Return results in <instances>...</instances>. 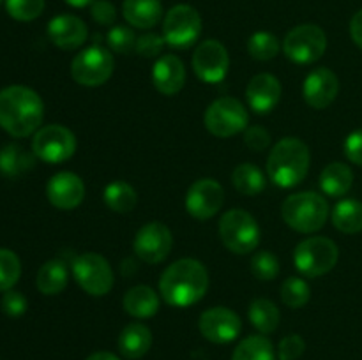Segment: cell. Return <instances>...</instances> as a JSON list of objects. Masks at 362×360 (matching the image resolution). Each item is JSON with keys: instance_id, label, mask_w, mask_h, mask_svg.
<instances>
[{"instance_id": "1", "label": "cell", "mask_w": 362, "mask_h": 360, "mask_svg": "<svg viewBox=\"0 0 362 360\" xmlns=\"http://www.w3.org/2000/svg\"><path fill=\"white\" fill-rule=\"evenodd\" d=\"M209 289V274L204 263L182 258L168 265L159 279V293L172 307H191L200 302Z\"/></svg>"}, {"instance_id": "2", "label": "cell", "mask_w": 362, "mask_h": 360, "mask_svg": "<svg viewBox=\"0 0 362 360\" xmlns=\"http://www.w3.org/2000/svg\"><path fill=\"white\" fill-rule=\"evenodd\" d=\"M45 119V104L39 94L23 85L0 90V127L14 138L37 133Z\"/></svg>"}, {"instance_id": "3", "label": "cell", "mask_w": 362, "mask_h": 360, "mask_svg": "<svg viewBox=\"0 0 362 360\" xmlns=\"http://www.w3.org/2000/svg\"><path fill=\"white\" fill-rule=\"evenodd\" d=\"M311 154L303 140L286 136L272 147L267 157V175L274 186L290 189L306 179Z\"/></svg>"}, {"instance_id": "4", "label": "cell", "mask_w": 362, "mask_h": 360, "mask_svg": "<svg viewBox=\"0 0 362 360\" xmlns=\"http://www.w3.org/2000/svg\"><path fill=\"white\" fill-rule=\"evenodd\" d=\"M281 217L286 226L299 233H315L324 228L329 217V203L322 194L313 191L290 194L281 207Z\"/></svg>"}, {"instance_id": "5", "label": "cell", "mask_w": 362, "mask_h": 360, "mask_svg": "<svg viewBox=\"0 0 362 360\" xmlns=\"http://www.w3.org/2000/svg\"><path fill=\"white\" fill-rule=\"evenodd\" d=\"M339 249L334 240L327 236H310L297 244L293 251L296 268L308 279L329 274L338 265Z\"/></svg>"}, {"instance_id": "6", "label": "cell", "mask_w": 362, "mask_h": 360, "mask_svg": "<svg viewBox=\"0 0 362 360\" xmlns=\"http://www.w3.org/2000/svg\"><path fill=\"white\" fill-rule=\"evenodd\" d=\"M219 236L233 254H250L260 244V226L250 212L232 208L219 221Z\"/></svg>"}, {"instance_id": "7", "label": "cell", "mask_w": 362, "mask_h": 360, "mask_svg": "<svg viewBox=\"0 0 362 360\" xmlns=\"http://www.w3.org/2000/svg\"><path fill=\"white\" fill-rule=\"evenodd\" d=\"M204 124L212 136L232 138L247 129L250 113L239 99L225 95L209 104Z\"/></svg>"}, {"instance_id": "8", "label": "cell", "mask_w": 362, "mask_h": 360, "mask_svg": "<svg viewBox=\"0 0 362 360\" xmlns=\"http://www.w3.org/2000/svg\"><path fill=\"white\" fill-rule=\"evenodd\" d=\"M327 35L318 25L303 23L293 27L283 39V53L296 64H313L324 56Z\"/></svg>"}, {"instance_id": "9", "label": "cell", "mask_w": 362, "mask_h": 360, "mask_svg": "<svg viewBox=\"0 0 362 360\" xmlns=\"http://www.w3.org/2000/svg\"><path fill=\"white\" fill-rule=\"evenodd\" d=\"M74 281L85 293L92 296H105L113 288V270L108 260L98 253L78 254L71 261Z\"/></svg>"}, {"instance_id": "10", "label": "cell", "mask_w": 362, "mask_h": 360, "mask_svg": "<svg viewBox=\"0 0 362 360\" xmlns=\"http://www.w3.org/2000/svg\"><path fill=\"white\" fill-rule=\"evenodd\" d=\"M115 60L110 49L94 44L78 53L71 62V76L83 87H99L112 78Z\"/></svg>"}, {"instance_id": "11", "label": "cell", "mask_w": 362, "mask_h": 360, "mask_svg": "<svg viewBox=\"0 0 362 360\" xmlns=\"http://www.w3.org/2000/svg\"><path fill=\"white\" fill-rule=\"evenodd\" d=\"M202 34V18L194 7L177 4L163 20V37L173 48H189Z\"/></svg>"}, {"instance_id": "12", "label": "cell", "mask_w": 362, "mask_h": 360, "mask_svg": "<svg viewBox=\"0 0 362 360\" xmlns=\"http://www.w3.org/2000/svg\"><path fill=\"white\" fill-rule=\"evenodd\" d=\"M32 152L37 159L45 162H64L71 159L76 152V136L73 131L59 124H49L41 127L32 140Z\"/></svg>"}, {"instance_id": "13", "label": "cell", "mask_w": 362, "mask_h": 360, "mask_svg": "<svg viewBox=\"0 0 362 360\" xmlns=\"http://www.w3.org/2000/svg\"><path fill=\"white\" fill-rule=\"evenodd\" d=\"M173 236L168 226L161 221H151L141 226L134 236L133 249L141 261L148 265L161 263L172 253Z\"/></svg>"}, {"instance_id": "14", "label": "cell", "mask_w": 362, "mask_h": 360, "mask_svg": "<svg viewBox=\"0 0 362 360\" xmlns=\"http://www.w3.org/2000/svg\"><path fill=\"white\" fill-rule=\"evenodd\" d=\"M194 74L204 83H219L226 78L230 67L228 49L216 39H207L197 46L191 59Z\"/></svg>"}, {"instance_id": "15", "label": "cell", "mask_w": 362, "mask_h": 360, "mask_svg": "<svg viewBox=\"0 0 362 360\" xmlns=\"http://www.w3.org/2000/svg\"><path fill=\"white\" fill-rule=\"evenodd\" d=\"M198 328L207 341L214 342V344H226L239 337L240 330H243V321H240L239 314L233 313L232 309L218 306L200 314Z\"/></svg>"}, {"instance_id": "16", "label": "cell", "mask_w": 362, "mask_h": 360, "mask_svg": "<svg viewBox=\"0 0 362 360\" xmlns=\"http://www.w3.org/2000/svg\"><path fill=\"white\" fill-rule=\"evenodd\" d=\"M225 203V191L214 179H200L187 189L186 210L198 221L211 219L221 210Z\"/></svg>"}, {"instance_id": "17", "label": "cell", "mask_w": 362, "mask_h": 360, "mask_svg": "<svg viewBox=\"0 0 362 360\" xmlns=\"http://www.w3.org/2000/svg\"><path fill=\"white\" fill-rule=\"evenodd\" d=\"M46 196L59 210H73L85 198V184L76 173L60 172L48 180Z\"/></svg>"}, {"instance_id": "18", "label": "cell", "mask_w": 362, "mask_h": 360, "mask_svg": "<svg viewBox=\"0 0 362 360\" xmlns=\"http://www.w3.org/2000/svg\"><path fill=\"white\" fill-rule=\"evenodd\" d=\"M339 92V80L327 67H317L306 76L303 95L306 104L313 109H324L334 102Z\"/></svg>"}, {"instance_id": "19", "label": "cell", "mask_w": 362, "mask_h": 360, "mask_svg": "<svg viewBox=\"0 0 362 360\" xmlns=\"http://www.w3.org/2000/svg\"><path fill=\"white\" fill-rule=\"evenodd\" d=\"M281 83L271 73H260L253 76L247 83L246 99L250 108L258 115L271 113L281 101Z\"/></svg>"}, {"instance_id": "20", "label": "cell", "mask_w": 362, "mask_h": 360, "mask_svg": "<svg viewBox=\"0 0 362 360\" xmlns=\"http://www.w3.org/2000/svg\"><path fill=\"white\" fill-rule=\"evenodd\" d=\"M87 25L74 14H59L48 23V37L57 48L76 49L87 41Z\"/></svg>"}, {"instance_id": "21", "label": "cell", "mask_w": 362, "mask_h": 360, "mask_svg": "<svg viewBox=\"0 0 362 360\" xmlns=\"http://www.w3.org/2000/svg\"><path fill=\"white\" fill-rule=\"evenodd\" d=\"M152 83L163 95H175L186 83V67L177 55H163L152 67Z\"/></svg>"}, {"instance_id": "22", "label": "cell", "mask_w": 362, "mask_h": 360, "mask_svg": "<svg viewBox=\"0 0 362 360\" xmlns=\"http://www.w3.org/2000/svg\"><path fill=\"white\" fill-rule=\"evenodd\" d=\"M152 346V332L147 325L140 323V321H133V323L126 325L119 335V349L120 355L126 356L129 360H138Z\"/></svg>"}, {"instance_id": "23", "label": "cell", "mask_w": 362, "mask_h": 360, "mask_svg": "<svg viewBox=\"0 0 362 360\" xmlns=\"http://www.w3.org/2000/svg\"><path fill=\"white\" fill-rule=\"evenodd\" d=\"M122 14L131 27L148 30L163 18V4L161 0H124Z\"/></svg>"}, {"instance_id": "24", "label": "cell", "mask_w": 362, "mask_h": 360, "mask_svg": "<svg viewBox=\"0 0 362 360\" xmlns=\"http://www.w3.org/2000/svg\"><path fill=\"white\" fill-rule=\"evenodd\" d=\"M124 311L129 316L138 318V320H145V318H152L159 311V296L151 286L138 284L133 286L124 295Z\"/></svg>"}, {"instance_id": "25", "label": "cell", "mask_w": 362, "mask_h": 360, "mask_svg": "<svg viewBox=\"0 0 362 360\" xmlns=\"http://www.w3.org/2000/svg\"><path fill=\"white\" fill-rule=\"evenodd\" d=\"M354 173L345 162H331L320 173V187L327 196L341 198L352 189Z\"/></svg>"}, {"instance_id": "26", "label": "cell", "mask_w": 362, "mask_h": 360, "mask_svg": "<svg viewBox=\"0 0 362 360\" xmlns=\"http://www.w3.org/2000/svg\"><path fill=\"white\" fill-rule=\"evenodd\" d=\"M67 279H69V272H67L66 263L62 260H49L39 268L35 284L42 295L53 296L66 289Z\"/></svg>"}, {"instance_id": "27", "label": "cell", "mask_w": 362, "mask_h": 360, "mask_svg": "<svg viewBox=\"0 0 362 360\" xmlns=\"http://www.w3.org/2000/svg\"><path fill=\"white\" fill-rule=\"evenodd\" d=\"M35 155L34 152H27L20 145H6L0 150V173L4 176H20L25 172L34 168Z\"/></svg>"}, {"instance_id": "28", "label": "cell", "mask_w": 362, "mask_h": 360, "mask_svg": "<svg viewBox=\"0 0 362 360\" xmlns=\"http://www.w3.org/2000/svg\"><path fill=\"white\" fill-rule=\"evenodd\" d=\"M332 224L338 232L354 235L362 232V203L359 200H343L332 208Z\"/></svg>"}, {"instance_id": "29", "label": "cell", "mask_w": 362, "mask_h": 360, "mask_svg": "<svg viewBox=\"0 0 362 360\" xmlns=\"http://www.w3.org/2000/svg\"><path fill=\"white\" fill-rule=\"evenodd\" d=\"M247 316H250L251 325H253L260 334L267 335V334H272V332L278 328L281 314H279L278 306H276L272 300L257 299L250 304Z\"/></svg>"}, {"instance_id": "30", "label": "cell", "mask_w": 362, "mask_h": 360, "mask_svg": "<svg viewBox=\"0 0 362 360\" xmlns=\"http://www.w3.org/2000/svg\"><path fill=\"white\" fill-rule=\"evenodd\" d=\"M276 349L271 339L264 334L247 335L246 339L235 346L232 353V360H276Z\"/></svg>"}, {"instance_id": "31", "label": "cell", "mask_w": 362, "mask_h": 360, "mask_svg": "<svg viewBox=\"0 0 362 360\" xmlns=\"http://www.w3.org/2000/svg\"><path fill=\"white\" fill-rule=\"evenodd\" d=\"M103 200H105L106 207L110 210L117 212V214H127L136 207L138 194L131 184L117 180V182L108 184L103 193Z\"/></svg>"}, {"instance_id": "32", "label": "cell", "mask_w": 362, "mask_h": 360, "mask_svg": "<svg viewBox=\"0 0 362 360\" xmlns=\"http://www.w3.org/2000/svg\"><path fill=\"white\" fill-rule=\"evenodd\" d=\"M232 184L244 196H257L265 189V175L257 164L243 162L233 169Z\"/></svg>"}, {"instance_id": "33", "label": "cell", "mask_w": 362, "mask_h": 360, "mask_svg": "<svg viewBox=\"0 0 362 360\" xmlns=\"http://www.w3.org/2000/svg\"><path fill=\"white\" fill-rule=\"evenodd\" d=\"M281 44H279V39L276 37L272 32H255L250 39H247V53L253 56L255 60H272L274 56H278Z\"/></svg>"}, {"instance_id": "34", "label": "cell", "mask_w": 362, "mask_h": 360, "mask_svg": "<svg viewBox=\"0 0 362 360\" xmlns=\"http://www.w3.org/2000/svg\"><path fill=\"white\" fill-rule=\"evenodd\" d=\"M283 304L292 309H300L306 306L311 299V288L304 279L300 277H286L279 289Z\"/></svg>"}, {"instance_id": "35", "label": "cell", "mask_w": 362, "mask_h": 360, "mask_svg": "<svg viewBox=\"0 0 362 360\" xmlns=\"http://www.w3.org/2000/svg\"><path fill=\"white\" fill-rule=\"evenodd\" d=\"M21 275L20 258L11 249L0 247V292L13 289Z\"/></svg>"}, {"instance_id": "36", "label": "cell", "mask_w": 362, "mask_h": 360, "mask_svg": "<svg viewBox=\"0 0 362 360\" xmlns=\"http://www.w3.org/2000/svg\"><path fill=\"white\" fill-rule=\"evenodd\" d=\"M136 35L131 30L129 27H124V25H115V27L110 28V32L106 34V42H108V48L113 53H119V55H127V53L134 52V46H136Z\"/></svg>"}, {"instance_id": "37", "label": "cell", "mask_w": 362, "mask_h": 360, "mask_svg": "<svg viewBox=\"0 0 362 360\" xmlns=\"http://www.w3.org/2000/svg\"><path fill=\"white\" fill-rule=\"evenodd\" d=\"M251 272L258 281H272L279 274V261L271 251H258L251 260Z\"/></svg>"}, {"instance_id": "38", "label": "cell", "mask_w": 362, "mask_h": 360, "mask_svg": "<svg viewBox=\"0 0 362 360\" xmlns=\"http://www.w3.org/2000/svg\"><path fill=\"white\" fill-rule=\"evenodd\" d=\"M6 9L18 21H32L45 11V0H6Z\"/></svg>"}, {"instance_id": "39", "label": "cell", "mask_w": 362, "mask_h": 360, "mask_svg": "<svg viewBox=\"0 0 362 360\" xmlns=\"http://www.w3.org/2000/svg\"><path fill=\"white\" fill-rule=\"evenodd\" d=\"M165 44L166 41L163 35L154 34V32H148V34L140 35V37L136 39L134 52H136L138 55L145 56V59H154V56L161 55Z\"/></svg>"}, {"instance_id": "40", "label": "cell", "mask_w": 362, "mask_h": 360, "mask_svg": "<svg viewBox=\"0 0 362 360\" xmlns=\"http://www.w3.org/2000/svg\"><path fill=\"white\" fill-rule=\"evenodd\" d=\"M306 349V342L299 334H288L279 341L278 344V360H297L303 356Z\"/></svg>"}, {"instance_id": "41", "label": "cell", "mask_w": 362, "mask_h": 360, "mask_svg": "<svg viewBox=\"0 0 362 360\" xmlns=\"http://www.w3.org/2000/svg\"><path fill=\"white\" fill-rule=\"evenodd\" d=\"M0 307H2V313L7 314V316L18 318L27 311V299L16 289H7V292H4L2 300H0Z\"/></svg>"}, {"instance_id": "42", "label": "cell", "mask_w": 362, "mask_h": 360, "mask_svg": "<svg viewBox=\"0 0 362 360\" xmlns=\"http://www.w3.org/2000/svg\"><path fill=\"white\" fill-rule=\"evenodd\" d=\"M244 143H246L247 148H251V150L264 152L265 148L271 145V133L260 126L247 127L246 133H244Z\"/></svg>"}, {"instance_id": "43", "label": "cell", "mask_w": 362, "mask_h": 360, "mask_svg": "<svg viewBox=\"0 0 362 360\" xmlns=\"http://www.w3.org/2000/svg\"><path fill=\"white\" fill-rule=\"evenodd\" d=\"M90 16L99 25H113L117 20V9L108 0H94L90 6Z\"/></svg>"}, {"instance_id": "44", "label": "cell", "mask_w": 362, "mask_h": 360, "mask_svg": "<svg viewBox=\"0 0 362 360\" xmlns=\"http://www.w3.org/2000/svg\"><path fill=\"white\" fill-rule=\"evenodd\" d=\"M345 155L350 162L362 166V129L354 131L345 140Z\"/></svg>"}, {"instance_id": "45", "label": "cell", "mask_w": 362, "mask_h": 360, "mask_svg": "<svg viewBox=\"0 0 362 360\" xmlns=\"http://www.w3.org/2000/svg\"><path fill=\"white\" fill-rule=\"evenodd\" d=\"M350 35H352L354 42L362 49V9L357 11L350 21Z\"/></svg>"}, {"instance_id": "46", "label": "cell", "mask_w": 362, "mask_h": 360, "mask_svg": "<svg viewBox=\"0 0 362 360\" xmlns=\"http://www.w3.org/2000/svg\"><path fill=\"white\" fill-rule=\"evenodd\" d=\"M85 360H120V359L112 352H95L92 353V355H88Z\"/></svg>"}, {"instance_id": "47", "label": "cell", "mask_w": 362, "mask_h": 360, "mask_svg": "<svg viewBox=\"0 0 362 360\" xmlns=\"http://www.w3.org/2000/svg\"><path fill=\"white\" fill-rule=\"evenodd\" d=\"M66 2L73 7H85L94 2V0H66Z\"/></svg>"}, {"instance_id": "48", "label": "cell", "mask_w": 362, "mask_h": 360, "mask_svg": "<svg viewBox=\"0 0 362 360\" xmlns=\"http://www.w3.org/2000/svg\"><path fill=\"white\" fill-rule=\"evenodd\" d=\"M0 2H2V0H0Z\"/></svg>"}]
</instances>
